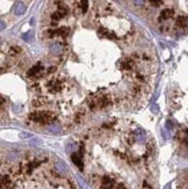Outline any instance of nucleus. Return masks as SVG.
Segmentation results:
<instances>
[{"mask_svg": "<svg viewBox=\"0 0 188 189\" xmlns=\"http://www.w3.org/2000/svg\"><path fill=\"white\" fill-rule=\"evenodd\" d=\"M64 84H65V80H62L60 77H55V78H51L45 81V88L49 92V94L55 95L58 94L59 92H62Z\"/></svg>", "mask_w": 188, "mask_h": 189, "instance_id": "obj_1", "label": "nucleus"}, {"mask_svg": "<svg viewBox=\"0 0 188 189\" xmlns=\"http://www.w3.org/2000/svg\"><path fill=\"white\" fill-rule=\"evenodd\" d=\"M42 73H43V66L41 65V63H38V64H36L34 67H32V69L29 70V72L27 73V76L28 77H33V76L39 77Z\"/></svg>", "mask_w": 188, "mask_h": 189, "instance_id": "obj_2", "label": "nucleus"}, {"mask_svg": "<svg viewBox=\"0 0 188 189\" xmlns=\"http://www.w3.org/2000/svg\"><path fill=\"white\" fill-rule=\"evenodd\" d=\"M32 105L35 107V108H43L48 105V101L45 97H37V99H34Z\"/></svg>", "mask_w": 188, "mask_h": 189, "instance_id": "obj_3", "label": "nucleus"}, {"mask_svg": "<svg viewBox=\"0 0 188 189\" xmlns=\"http://www.w3.org/2000/svg\"><path fill=\"white\" fill-rule=\"evenodd\" d=\"M26 12V6L22 1H18L14 6V14L15 15H22Z\"/></svg>", "mask_w": 188, "mask_h": 189, "instance_id": "obj_4", "label": "nucleus"}, {"mask_svg": "<svg viewBox=\"0 0 188 189\" xmlns=\"http://www.w3.org/2000/svg\"><path fill=\"white\" fill-rule=\"evenodd\" d=\"M50 51L52 54H55V55H59L63 51V47H62V44L59 42H54V43L50 44Z\"/></svg>", "mask_w": 188, "mask_h": 189, "instance_id": "obj_5", "label": "nucleus"}, {"mask_svg": "<svg viewBox=\"0 0 188 189\" xmlns=\"http://www.w3.org/2000/svg\"><path fill=\"white\" fill-rule=\"evenodd\" d=\"M174 15V11L173 9H164L160 14V19H164V20H169L171 19L172 16Z\"/></svg>", "mask_w": 188, "mask_h": 189, "instance_id": "obj_6", "label": "nucleus"}, {"mask_svg": "<svg viewBox=\"0 0 188 189\" xmlns=\"http://www.w3.org/2000/svg\"><path fill=\"white\" fill-rule=\"evenodd\" d=\"M177 24L179 26V27H186V24H187V18L184 15H180L178 20H177Z\"/></svg>", "mask_w": 188, "mask_h": 189, "instance_id": "obj_7", "label": "nucleus"}, {"mask_svg": "<svg viewBox=\"0 0 188 189\" xmlns=\"http://www.w3.org/2000/svg\"><path fill=\"white\" fill-rule=\"evenodd\" d=\"M20 51H21L20 48H18V47H12V48L9 49V55H11V56H17Z\"/></svg>", "mask_w": 188, "mask_h": 189, "instance_id": "obj_8", "label": "nucleus"}, {"mask_svg": "<svg viewBox=\"0 0 188 189\" xmlns=\"http://www.w3.org/2000/svg\"><path fill=\"white\" fill-rule=\"evenodd\" d=\"M81 9H83V12H87V8H88V2H87V0H81Z\"/></svg>", "mask_w": 188, "mask_h": 189, "instance_id": "obj_9", "label": "nucleus"}, {"mask_svg": "<svg viewBox=\"0 0 188 189\" xmlns=\"http://www.w3.org/2000/svg\"><path fill=\"white\" fill-rule=\"evenodd\" d=\"M151 5L152 6H154V7H158V6H160L161 4H163V0H150Z\"/></svg>", "mask_w": 188, "mask_h": 189, "instance_id": "obj_10", "label": "nucleus"}, {"mask_svg": "<svg viewBox=\"0 0 188 189\" xmlns=\"http://www.w3.org/2000/svg\"><path fill=\"white\" fill-rule=\"evenodd\" d=\"M132 1H133V4L137 5V6H142V5L144 4V0H132Z\"/></svg>", "mask_w": 188, "mask_h": 189, "instance_id": "obj_11", "label": "nucleus"}, {"mask_svg": "<svg viewBox=\"0 0 188 189\" xmlns=\"http://www.w3.org/2000/svg\"><path fill=\"white\" fill-rule=\"evenodd\" d=\"M29 36H30V34H29V33L24 34V35H23V39H26V41H29Z\"/></svg>", "mask_w": 188, "mask_h": 189, "instance_id": "obj_12", "label": "nucleus"}, {"mask_svg": "<svg viewBox=\"0 0 188 189\" xmlns=\"http://www.w3.org/2000/svg\"><path fill=\"white\" fill-rule=\"evenodd\" d=\"M4 27H5V24H4V22H1V21H0V29H2Z\"/></svg>", "mask_w": 188, "mask_h": 189, "instance_id": "obj_13", "label": "nucleus"}, {"mask_svg": "<svg viewBox=\"0 0 188 189\" xmlns=\"http://www.w3.org/2000/svg\"><path fill=\"white\" fill-rule=\"evenodd\" d=\"M0 43H1V41H0Z\"/></svg>", "mask_w": 188, "mask_h": 189, "instance_id": "obj_14", "label": "nucleus"}]
</instances>
